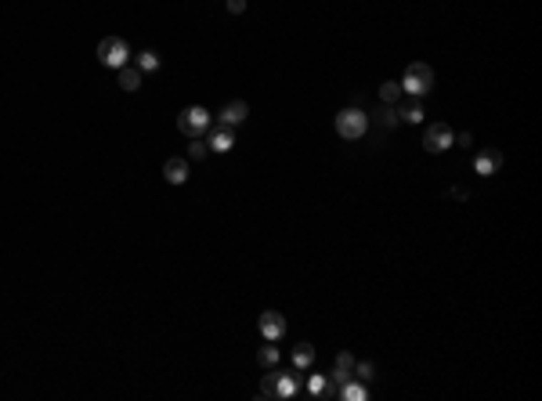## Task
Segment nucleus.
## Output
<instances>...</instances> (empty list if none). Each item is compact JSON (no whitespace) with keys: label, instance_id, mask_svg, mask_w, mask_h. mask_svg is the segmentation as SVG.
Instances as JSON below:
<instances>
[{"label":"nucleus","instance_id":"a211bd4d","mask_svg":"<svg viewBox=\"0 0 542 401\" xmlns=\"http://www.w3.org/2000/svg\"><path fill=\"white\" fill-rule=\"evenodd\" d=\"M293 365L297 369H311L315 365V347H311V343H300V347L293 351Z\"/></svg>","mask_w":542,"mask_h":401},{"label":"nucleus","instance_id":"f8f14e48","mask_svg":"<svg viewBox=\"0 0 542 401\" xmlns=\"http://www.w3.org/2000/svg\"><path fill=\"white\" fill-rule=\"evenodd\" d=\"M337 397H344V401H365L369 390H365L362 383H354V380H344V383L337 387Z\"/></svg>","mask_w":542,"mask_h":401},{"label":"nucleus","instance_id":"f3484780","mask_svg":"<svg viewBox=\"0 0 542 401\" xmlns=\"http://www.w3.org/2000/svg\"><path fill=\"white\" fill-rule=\"evenodd\" d=\"M297 394V380L293 376H286V372H275V397H293Z\"/></svg>","mask_w":542,"mask_h":401},{"label":"nucleus","instance_id":"f257e3e1","mask_svg":"<svg viewBox=\"0 0 542 401\" xmlns=\"http://www.w3.org/2000/svg\"><path fill=\"white\" fill-rule=\"evenodd\" d=\"M402 91L412 94V98L430 94V91H434V69H430L426 62H412V66L405 69V76H402Z\"/></svg>","mask_w":542,"mask_h":401},{"label":"nucleus","instance_id":"423d86ee","mask_svg":"<svg viewBox=\"0 0 542 401\" xmlns=\"http://www.w3.org/2000/svg\"><path fill=\"white\" fill-rule=\"evenodd\" d=\"M250 116V105L246 101H228L221 112H217V127H239Z\"/></svg>","mask_w":542,"mask_h":401},{"label":"nucleus","instance_id":"a878e982","mask_svg":"<svg viewBox=\"0 0 542 401\" xmlns=\"http://www.w3.org/2000/svg\"><path fill=\"white\" fill-rule=\"evenodd\" d=\"M452 145H463V148H466V145H474V134H459Z\"/></svg>","mask_w":542,"mask_h":401},{"label":"nucleus","instance_id":"9d476101","mask_svg":"<svg viewBox=\"0 0 542 401\" xmlns=\"http://www.w3.org/2000/svg\"><path fill=\"white\" fill-rule=\"evenodd\" d=\"M116 80H120V87L127 91V94H134V91H141V80H145V73L138 69V66H123V69H116Z\"/></svg>","mask_w":542,"mask_h":401},{"label":"nucleus","instance_id":"393cba45","mask_svg":"<svg viewBox=\"0 0 542 401\" xmlns=\"http://www.w3.org/2000/svg\"><path fill=\"white\" fill-rule=\"evenodd\" d=\"M228 11H232V15H242V11H246V0H228Z\"/></svg>","mask_w":542,"mask_h":401},{"label":"nucleus","instance_id":"ddd939ff","mask_svg":"<svg viewBox=\"0 0 542 401\" xmlns=\"http://www.w3.org/2000/svg\"><path fill=\"white\" fill-rule=\"evenodd\" d=\"M398 116H402L405 123H423V101H419V98H409V101L398 108Z\"/></svg>","mask_w":542,"mask_h":401},{"label":"nucleus","instance_id":"5701e85b","mask_svg":"<svg viewBox=\"0 0 542 401\" xmlns=\"http://www.w3.org/2000/svg\"><path fill=\"white\" fill-rule=\"evenodd\" d=\"M206 141L203 138H192V145H188V159H206Z\"/></svg>","mask_w":542,"mask_h":401},{"label":"nucleus","instance_id":"dca6fc26","mask_svg":"<svg viewBox=\"0 0 542 401\" xmlns=\"http://www.w3.org/2000/svg\"><path fill=\"white\" fill-rule=\"evenodd\" d=\"M402 83H394V80H387V83H379V101H384V105H398L402 101Z\"/></svg>","mask_w":542,"mask_h":401},{"label":"nucleus","instance_id":"aec40b11","mask_svg":"<svg viewBox=\"0 0 542 401\" xmlns=\"http://www.w3.org/2000/svg\"><path fill=\"white\" fill-rule=\"evenodd\" d=\"M257 397H260V401H275V372H271V376H264V383H260Z\"/></svg>","mask_w":542,"mask_h":401},{"label":"nucleus","instance_id":"1a4fd4ad","mask_svg":"<svg viewBox=\"0 0 542 401\" xmlns=\"http://www.w3.org/2000/svg\"><path fill=\"white\" fill-rule=\"evenodd\" d=\"M163 178H167V185H185L188 181V159H181V156L167 159L163 163Z\"/></svg>","mask_w":542,"mask_h":401},{"label":"nucleus","instance_id":"412c9836","mask_svg":"<svg viewBox=\"0 0 542 401\" xmlns=\"http://www.w3.org/2000/svg\"><path fill=\"white\" fill-rule=\"evenodd\" d=\"M398 108L394 105H384V108H379V123H384V127H398Z\"/></svg>","mask_w":542,"mask_h":401},{"label":"nucleus","instance_id":"6ab92c4d","mask_svg":"<svg viewBox=\"0 0 542 401\" xmlns=\"http://www.w3.org/2000/svg\"><path fill=\"white\" fill-rule=\"evenodd\" d=\"M134 66H138L141 73H155V69H159V54H155V51H141L138 59H134Z\"/></svg>","mask_w":542,"mask_h":401},{"label":"nucleus","instance_id":"4468645a","mask_svg":"<svg viewBox=\"0 0 542 401\" xmlns=\"http://www.w3.org/2000/svg\"><path fill=\"white\" fill-rule=\"evenodd\" d=\"M354 376V358L344 351V355H337V369H333V380L337 383H344V380H351Z\"/></svg>","mask_w":542,"mask_h":401},{"label":"nucleus","instance_id":"6e6552de","mask_svg":"<svg viewBox=\"0 0 542 401\" xmlns=\"http://www.w3.org/2000/svg\"><path fill=\"white\" fill-rule=\"evenodd\" d=\"M499 166H503V152H496V148H488V152H481V156L474 159V170H477L481 178L499 174Z\"/></svg>","mask_w":542,"mask_h":401},{"label":"nucleus","instance_id":"39448f33","mask_svg":"<svg viewBox=\"0 0 542 401\" xmlns=\"http://www.w3.org/2000/svg\"><path fill=\"white\" fill-rule=\"evenodd\" d=\"M452 141H456V134H452L449 123H434V127L423 131V148L426 152H445V148H452Z\"/></svg>","mask_w":542,"mask_h":401},{"label":"nucleus","instance_id":"0eeeda50","mask_svg":"<svg viewBox=\"0 0 542 401\" xmlns=\"http://www.w3.org/2000/svg\"><path fill=\"white\" fill-rule=\"evenodd\" d=\"M257 329H260V336H264V340H282V333H286V318H282L279 311H264V315H260V322H257Z\"/></svg>","mask_w":542,"mask_h":401},{"label":"nucleus","instance_id":"20e7f679","mask_svg":"<svg viewBox=\"0 0 542 401\" xmlns=\"http://www.w3.org/2000/svg\"><path fill=\"white\" fill-rule=\"evenodd\" d=\"M365 131H369V116L362 108H340L337 112V134L344 141H358V138H365Z\"/></svg>","mask_w":542,"mask_h":401},{"label":"nucleus","instance_id":"b1692460","mask_svg":"<svg viewBox=\"0 0 542 401\" xmlns=\"http://www.w3.org/2000/svg\"><path fill=\"white\" fill-rule=\"evenodd\" d=\"M354 376H358V380H372V376H376V365H372V362H354Z\"/></svg>","mask_w":542,"mask_h":401},{"label":"nucleus","instance_id":"9b49d317","mask_svg":"<svg viewBox=\"0 0 542 401\" xmlns=\"http://www.w3.org/2000/svg\"><path fill=\"white\" fill-rule=\"evenodd\" d=\"M232 145H235L232 127H217V131L206 138V148H210V152H232Z\"/></svg>","mask_w":542,"mask_h":401},{"label":"nucleus","instance_id":"7ed1b4c3","mask_svg":"<svg viewBox=\"0 0 542 401\" xmlns=\"http://www.w3.org/2000/svg\"><path fill=\"white\" fill-rule=\"evenodd\" d=\"M210 123H213V116L203 105H188V108H181V116H178V131L185 138H203L210 131Z\"/></svg>","mask_w":542,"mask_h":401},{"label":"nucleus","instance_id":"f03ea898","mask_svg":"<svg viewBox=\"0 0 542 401\" xmlns=\"http://www.w3.org/2000/svg\"><path fill=\"white\" fill-rule=\"evenodd\" d=\"M98 62H101L105 69H123V66L131 62L127 40H123V36H105V40L98 44Z\"/></svg>","mask_w":542,"mask_h":401},{"label":"nucleus","instance_id":"4be33fe9","mask_svg":"<svg viewBox=\"0 0 542 401\" xmlns=\"http://www.w3.org/2000/svg\"><path fill=\"white\" fill-rule=\"evenodd\" d=\"M325 387H329V380H325L322 372H315V376L307 380V390H311L315 397H322V394H325Z\"/></svg>","mask_w":542,"mask_h":401},{"label":"nucleus","instance_id":"2eb2a0df","mask_svg":"<svg viewBox=\"0 0 542 401\" xmlns=\"http://www.w3.org/2000/svg\"><path fill=\"white\" fill-rule=\"evenodd\" d=\"M279 358H282V355H279V347H275V340H267V347H260V351H257V362H260L264 369H275V365H279Z\"/></svg>","mask_w":542,"mask_h":401}]
</instances>
